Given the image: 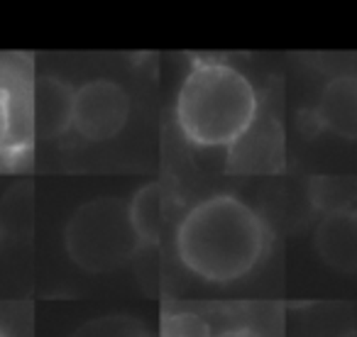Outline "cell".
Returning <instances> with one entry per match:
<instances>
[{"instance_id":"cell-1","label":"cell","mask_w":357,"mask_h":337,"mask_svg":"<svg viewBox=\"0 0 357 337\" xmlns=\"http://www.w3.org/2000/svg\"><path fill=\"white\" fill-rule=\"evenodd\" d=\"M269 247L262 215L233 194H213L186 208L174 233L181 267L208 283H233L257 269Z\"/></svg>"},{"instance_id":"cell-2","label":"cell","mask_w":357,"mask_h":337,"mask_svg":"<svg viewBox=\"0 0 357 337\" xmlns=\"http://www.w3.org/2000/svg\"><path fill=\"white\" fill-rule=\"evenodd\" d=\"M174 115L189 144L230 149L252 132L259 115V95L238 66L196 56L178 86Z\"/></svg>"},{"instance_id":"cell-3","label":"cell","mask_w":357,"mask_h":337,"mask_svg":"<svg viewBox=\"0 0 357 337\" xmlns=\"http://www.w3.org/2000/svg\"><path fill=\"white\" fill-rule=\"evenodd\" d=\"M64 247L71 262L89 274L115 272L132 262L142 242L130 223L128 201L100 196L81 203L64 228Z\"/></svg>"},{"instance_id":"cell-4","label":"cell","mask_w":357,"mask_h":337,"mask_svg":"<svg viewBox=\"0 0 357 337\" xmlns=\"http://www.w3.org/2000/svg\"><path fill=\"white\" fill-rule=\"evenodd\" d=\"M130 120V95L113 79H91L76 88L74 123L76 132L86 142H108L118 137Z\"/></svg>"},{"instance_id":"cell-5","label":"cell","mask_w":357,"mask_h":337,"mask_svg":"<svg viewBox=\"0 0 357 337\" xmlns=\"http://www.w3.org/2000/svg\"><path fill=\"white\" fill-rule=\"evenodd\" d=\"M76 88L56 76H40L30 88V127L42 139H59L74 123Z\"/></svg>"},{"instance_id":"cell-6","label":"cell","mask_w":357,"mask_h":337,"mask_svg":"<svg viewBox=\"0 0 357 337\" xmlns=\"http://www.w3.org/2000/svg\"><path fill=\"white\" fill-rule=\"evenodd\" d=\"M313 247L331 269L357 274V208L323 215L313 233Z\"/></svg>"},{"instance_id":"cell-7","label":"cell","mask_w":357,"mask_h":337,"mask_svg":"<svg viewBox=\"0 0 357 337\" xmlns=\"http://www.w3.org/2000/svg\"><path fill=\"white\" fill-rule=\"evenodd\" d=\"M313 120L321 130L337 137L357 139V79L335 76L323 86L313 108Z\"/></svg>"},{"instance_id":"cell-8","label":"cell","mask_w":357,"mask_h":337,"mask_svg":"<svg viewBox=\"0 0 357 337\" xmlns=\"http://www.w3.org/2000/svg\"><path fill=\"white\" fill-rule=\"evenodd\" d=\"M30 127V93L20 95V88L0 76V164L17 159L27 147Z\"/></svg>"},{"instance_id":"cell-9","label":"cell","mask_w":357,"mask_h":337,"mask_svg":"<svg viewBox=\"0 0 357 337\" xmlns=\"http://www.w3.org/2000/svg\"><path fill=\"white\" fill-rule=\"evenodd\" d=\"M130 223L137 233L142 247L157 244L167 228V198L159 184H144L128 201Z\"/></svg>"},{"instance_id":"cell-10","label":"cell","mask_w":357,"mask_h":337,"mask_svg":"<svg viewBox=\"0 0 357 337\" xmlns=\"http://www.w3.org/2000/svg\"><path fill=\"white\" fill-rule=\"evenodd\" d=\"M32 225V191L13 189L0 203V228L6 237H20Z\"/></svg>"},{"instance_id":"cell-11","label":"cell","mask_w":357,"mask_h":337,"mask_svg":"<svg viewBox=\"0 0 357 337\" xmlns=\"http://www.w3.org/2000/svg\"><path fill=\"white\" fill-rule=\"evenodd\" d=\"M71 337H149L147 327L132 315H100L84 322L71 332Z\"/></svg>"},{"instance_id":"cell-12","label":"cell","mask_w":357,"mask_h":337,"mask_svg":"<svg viewBox=\"0 0 357 337\" xmlns=\"http://www.w3.org/2000/svg\"><path fill=\"white\" fill-rule=\"evenodd\" d=\"M159 337H213L211 322L194 311L164 313L159 322Z\"/></svg>"},{"instance_id":"cell-13","label":"cell","mask_w":357,"mask_h":337,"mask_svg":"<svg viewBox=\"0 0 357 337\" xmlns=\"http://www.w3.org/2000/svg\"><path fill=\"white\" fill-rule=\"evenodd\" d=\"M347 181L345 179H316L311 186L313 194V203L318 208H326V213H333V210H345L352 208V194H345L347 191Z\"/></svg>"},{"instance_id":"cell-14","label":"cell","mask_w":357,"mask_h":337,"mask_svg":"<svg viewBox=\"0 0 357 337\" xmlns=\"http://www.w3.org/2000/svg\"><path fill=\"white\" fill-rule=\"evenodd\" d=\"M213 337H259V332L248 325H235V327H225L220 332H213Z\"/></svg>"},{"instance_id":"cell-15","label":"cell","mask_w":357,"mask_h":337,"mask_svg":"<svg viewBox=\"0 0 357 337\" xmlns=\"http://www.w3.org/2000/svg\"><path fill=\"white\" fill-rule=\"evenodd\" d=\"M340 337H357V330H347V332H342Z\"/></svg>"},{"instance_id":"cell-16","label":"cell","mask_w":357,"mask_h":337,"mask_svg":"<svg viewBox=\"0 0 357 337\" xmlns=\"http://www.w3.org/2000/svg\"><path fill=\"white\" fill-rule=\"evenodd\" d=\"M0 337H10V335L6 332V327H3V325H0Z\"/></svg>"},{"instance_id":"cell-17","label":"cell","mask_w":357,"mask_h":337,"mask_svg":"<svg viewBox=\"0 0 357 337\" xmlns=\"http://www.w3.org/2000/svg\"><path fill=\"white\" fill-rule=\"evenodd\" d=\"M3 240H6V235H3V228H0V242H3Z\"/></svg>"}]
</instances>
